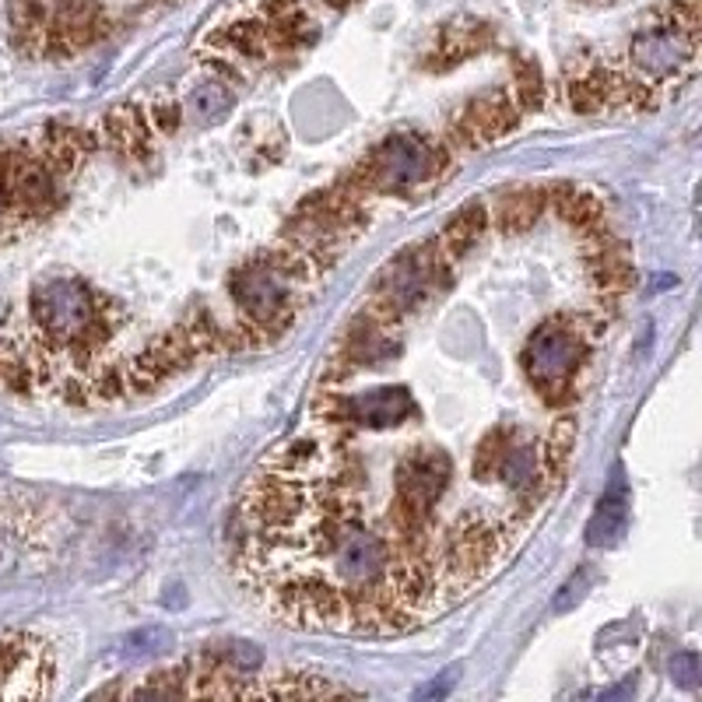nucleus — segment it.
<instances>
[{"mask_svg": "<svg viewBox=\"0 0 702 702\" xmlns=\"http://www.w3.org/2000/svg\"><path fill=\"white\" fill-rule=\"evenodd\" d=\"M116 702H362L327 678L281 671L246 674L233 660L194 657L137 681Z\"/></svg>", "mask_w": 702, "mask_h": 702, "instance_id": "obj_1", "label": "nucleus"}, {"mask_svg": "<svg viewBox=\"0 0 702 702\" xmlns=\"http://www.w3.org/2000/svg\"><path fill=\"white\" fill-rule=\"evenodd\" d=\"M29 317L39 341L89 365L116 330L113 302L81 278H50L32 288Z\"/></svg>", "mask_w": 702, "mask_h": 702, "instance_id": "obj_2", "label": "nucleus"}, {"mask_svg": "<svg viewBox=\"0 0 702 702\" xmlns=\"http://www.w3.org/2000/svg\"><path fill=\"white\" fill-rule=\"evenodd\" d=\"M605 323L608 317L597 313H566L548 317L530 330L520 351V369L548 407H569L576 401V373L584 369Z\"/></svg>", "mask_w": 702, "mask_h": 702, "instance_id": "obj_3", "label": "nucleus"}, {"mask_svg": "<svg viewBox=\"0 0 702 702\" xmlns=\"http://www.w3.org/2000/svg\"><path fill=\"white\" fill-rule=\"evenodd\" d=\"M450 169V144L429 137V134H415V131H401L383 137L373 152H369L355 169H348L338 183L355 194L362 200H376V197H394V194H407L436 183L443 173Z\"/></svg>", "mask_w": 702, "mask_h": 702, "instance_id": "obj_4", "label": "nucleus"}, {"mask_svg": "<svg viewBox=\"0 0 702 702\" xmlns=\"http://www.w3.org/2000/svg\"><path fill=\"white\" fill-rule=\"evenodd\" d=\"M365 225H369V200L348 194L341 183H334V187L317 190L313 197L299 204L292 218L285 221L281 242L306 254L327 275L348 246L359 239Z\"/></svg>", "mask_w": 702, "mask_h": 702, "instance_id": "obj_5", "label": "nucleus"}, {"mask_svg": "<svg viewBox=\"0 0 702 702\" xmlns=\"http://www.w3.org/2000/svg\"><path fill=\"white\" fill-rule=\"evenodd\" d=\"M453 281V267L440 257L436 239L415 242L390 257V264L373 278V292H369L365 313H373L383 323H401L415 309L432 302L440 292H446Z\"/></svg>", "mask_w": 702, "mask_h": 702, "instance_id": "obj_6", "label": "nucleus"}, {"mask_svg": "<svg viewBox=\"0 0 702 702\" xmlns=\"http://www.w3.org/2000/svg\"><path fill=\"white\" fill-rule=\"evenodd\" d=\"M516 527L513 520H499V516H478L467 513L450 527L446 545H440V584H443V601H453L457 593H467L478 587L488 572H495L509 548L516 545Z\"/></svg>", "mask_w": 702, "mask_h": 702, "instance_id": "obj_7", "label": "nucleus"}, {"mask_svg": "<svg viewBox=\"0 0 702 702\" xmlns=\"http://www.w3.org/2000/svg\"><path fill=\"white\" fill-rule=\"evenodd\" d=\"M229 299L239 320H250L254 327H260L267 344H271L296 323L302 309V288L278 275L275 264L264 254H257L254 260H242L229 275Z\"/></svg>", "mask_w": 702, "mask_h": 702, "instance_id": "obj_8", "label": "nucleus"}, {"mask_svg": "<svg viewBox=\"0 0 702 702\" xmlns=\"http://www.w3.org/2000/svg\"><path fill=\"white\" fill-rule=\"evenodd\" d=\"M419 415V404L407 386H373L365 394L341 398L327 394L317 401V419L330 429V436L344 440V432H383L398 429Z\"/></svg>", "mask_w": 702, "mask_h": 702, "instance_id": "obj_9", "label": "nucleus"}, {"mask_svg": "<svg viewBox=\"0 0 702 702\" xmlns=\"http://www.w3.org/2000/svg\"><path fill=\"white\" fill-rule=\"evenodd\" d=\"M64 176H56L50 165L32 148H11L8 158V204L11 215L22 221L47 218L64 200Z\"/></svg>", "mask_w": 702, "mask_h": 702, "instance_id": "obj_10", "label": "nucleus"}, {"mask_svg": "<svg viewBox=\"0 0 702 702\" xmlns=\"http://www.w3.org/2000/svg\"><path fill=\"white\" fill-rule=\"evenodd\" d=\"M695 35L685 32L674 22H660L653 29H643L632 35L629 43V64L636 68L643 85H660V81H671L681 74L695 56Z\"/></svg>", "mask_w": 702, "mask_h": 702, "instance_id": "obj_11", "label": "nucleus"}, {"mask_svg": "<svg viewBox=\"0 0 702 702\" xmlns=\"http://www.w3.org/2000/svg\"><path fill=\"white\" fill-rule=\"evenodd\" d=\"M580 239H584V257H587V271L593 281L597 302L605 306V313H611L618 299L632 288V278H636L632 257L626 250V242L618 239L608 225H601V229H593Z\"/></svg>", "mask_w": 702, "mask_h": 702, "instance_id": "obj_12", "label": "nucleus"}, {"mask_svg": "<svg viewBox=\"0 0 702 702\" xmlns=\"http://www.w3.org/2000/svg\"><path fill=\"white\" fill-rule=\"evenodd\" d=\"M516 123H520V110L513 106L506 89L485 92L482 99H471L467 106L453 116L450 137L461 148H485V144L506 137Z\"/></svg>", "mask_w": 702, "mask_h": 702, "instance_id": "obj_13", "label": "nucleus"}, {"mask_svg": "<svg viewBox=\"0 0 702 702\" xmlns=\"http://www.w3.org/2000/svg\"><path fill=\"white\" fill-rule=\"evenodd\" d=\"M398 355V338H394V327L376 320L373 313H362L355 317V323H351L344 330L341 338V348H338V359H334V369L338 373H327V383L330 380H344L351 376L355 369H376L383 362H390Z\"/></svg>", "mask_w": 702, "mask_h": 702, "instance_id": "obj_14", "label": "nucleus"}, {"mask_svg": "<svg viewBox=\"0 0 702 702\" xmlns=\"http://www.w3.org/2000/svg\"><path fill=\"white\" fill-rule=\"evenodd\" d=\"M545 187V204L548 211L559 215L569 229H576V236H587L593 229H601V225H608V211H605V200L576 187V183L569 179H555V183H541Z\"/></svg>", "mask_w": 702, "mask_h": 702, "instance_id": "obj_15", "label": "nucleus"}, {"mask_svg": "<svg viewBox=\"0 0 702 702\" xmlns=\"http://www.w3.org/2000/svg\"><path fill=\"white\" fill-rule=\"evenodd\" d=\"M92 148H95V134L71 127V123H50V127L39 131L32 152L43 158L56 176L68 179L78 173V165L92 155Z\"/></svg>", "mask_w": 702, "mask_h": 702, "instance_id": "obj_16", "label": "nucleus"}, {"mask_svg": "<svg viewBox=\"0 0 702 702\" xmlns=\"http://www.w3.org/2000/svg\"><path fill=\"white\" fill-rule=\"evenodd\" d=\"M488 229H492V208L485 200H467L464 208L443 225V233L436 236V250L453 267L488 236Z\"/></svg>", "mask_w": 702, "mask_h": 702, "instance_id": "obj_17", "label": "nucleus"}, {"mask_svg": "<svg viewBox=\"0 0 702 702\" xmlns=\"http://www.w3.org/2000/svg\"><path fill=\"white\" fill-rule=\"evenodd\" d=\"M99 141L113 148L123 158H144L152 148V127H148V116H144L141 106L127 102V106H116L113 113H106L99 127Z\"/></svg>", "mask_w": 702, "mask_h": 702, "instance_id": "obj_18", "label": "nucleus"}, {"mask_svg": "<svg viewBox=\"0 0 702 702\" xmlns=\"http://www.w3.org/2000/svg\"><path fill=\"white\" fill-rule=\"evenodd\" d=\"M548 211L545 204V187L538 183H527V187H516L509 190L499 204H495L492 211V225H499V233H509V236H524L530 233L534 225L541 221V215Z\"/></svg>", "mask_w": 702, "mask_h": 702, "instance_id": "obj_19", "label": "nucleus"}, {"mask_svg": "<svg viewBox=\"0 0 702 702\" xmlns=\"http://www.w3.org/2000/svg\"><path fill=\"white\" fill-rule=\"evenodd\" d=\"M626 509H629V488L622 471H615V478L608 485V492L601 495V503H597L590 524H587V541L593 548H608L622 538L626 530Z\"/></svg>", "mask_w": 702, "mask_h": 702, "instance_id": "obj_20", "label": "nucleus"}, {"mask_svg": "<svg viewBox=\"0 0 702 702\" xmlns=\"http://www.w3.org/2000/svg\"><path fill=\"white\" fill-rule=\"evenodd\" d=\"M572 446H576V419L562 415L555 419L545 432V440L538 446V467H541V482L548 488H555V482L562 478L569 457H572Z\"/></svg>", "mask_w": 702, "mask_h": 702, "instance_id": "obj_21", "label": "nucleus"}, {"mask_svg": "<svg viewBox=\"0 0 702 702\" xmlns=\"http://www.w3.org/2000/svg\"><path fill=\"white\" fill-rule=\"evenodd\" d=\"M211 47H221L225 53L239 60H267L275 53L271 29L260 22H236L229 29H221L211 35Z\"/></svg>", "mask_w": 702, "mask_h": 702, "instance_id": "obj_22", "label": "nucleus"}, {"mask_svg": "<svg viewBox=\"0 0 702 702\" xmlns=\"http://www.w3.org/2000/svg\"><path fill=\"white\" fill-rule=\"evenodd\" d=\"M236 106V92L225 78H204L187 92V110L200 123H215Z\"/></svg>", "mask_w": 702, "mask_h": 702, "instance_id": "obj_23", "label": "nucleus"}, {"mask_svg": "<svg viewBox=\"0 0 702 702\" xmlns=\"http://www.w3.org/2000/svg\"><path fill=\"white\" fill-rule=\"evenodd\" d=\"M485 35H482V25H471V29H446L440 35V47L432 50L429 64L432 68H453L457 60L471 56L474 50H482Z\"/></svg>", "mask_w": 702, "mask_h": 702, "instance_id": "obj_24", "label": "nucleus"}, {"mask_svg": "<svg viewBox=\"0 0 702 702\" xmlns=\"http://www.w3.org/2000/svg\"><path fill=\"white\" fill-rule=\"evenodd\" d=\"M509 99H513V106L524 113H534V110H541V102H545V81H541V71L530 64V60H516L513 64V85L506 89Z\"/></svg>", "mask_w": 702, "mask_h": 702, "instance_id": "obj_25", "label": "nucleus"}, {"mask_svg": "<svg viewBox=\"0 0 702 702\" xmlns=\"http://www.w3.org/2000/svg\"><path fill=\"white\" fill-rule=\"evenodd\" d=\"M513 440H516L513 429H492V432H485L478 450H474V467H471L474 478H478V482H492L495 471H499V464H503V457H506V450L513 446Z\"/></svg>", "mask_w": 702, "mask_h": 702, "instance_id": "obj_26", "label": "nucleus"}, {"mask_svg": "<svg viewBox=\"0 0 702 702\" xmlns=\"http://www.w3.org/2000/svg\"><path fill=\"white\" fill-rule=\"evenodd\" d=\"M144 116H148V127L158 131V134H176L179 123H183V106L176 99H158L152 110H144Z\"/></svg>", "mask_w": 702, "mask_h": 702, "instance_id": "obj_27", "label": "nucleus"}, {"mask_svg": "<svg viewBox=\"0 0 702 702\" xmlns=\"http://www.w3.org/2000/svg\"><path fill=\"white\" fill-rule=\"evenodd\" d=\"M671 678L681 689H695L699 685V657L695 653H678L671 660Z\"/></svg>", "mask_w": 702, "mask_h": 702, "instance_id": "obj_28", "label": "nucleus"}, {"mask_svg": "<svg viewBox=\"0 0 702 702\" xmlns=\"http://www.w3.org/2000/svg\"><path fill=\"white\" fill-rule=\"evenodd\" d=\"M457 668H453V671H443V674H436V678H432L429 681V685H422L419 689V695H415V702H443L450 692H453V681H457Z\"/></svg>", "mask_w": 702, "mask_h": 702, "instance_id": "obj_29", "label": "nucleus"}, {"mask_svg": "<svg viewBox=\"0 0 702 702\" xmlns=\"http://www.w3.org/2000/svg\"><path fill=\"white\" fill-rule=\"evenodd\" d=\"M8 158H11V148H0V225H4V218L11 215V204H8Z\"/></svg>", "mask_w": 702, "mask_h": 702, "instance_id": "obj_30", "label": "nucleus"}, {"mask_svg": "<svg viewBox=\"0 0 702 702\" xmlns=\"http://www.w3.org/2000/svg\"><path fill=\"white\" fill-rule=\"evenodd\" d=\"M636 699V678H629V681H622V689H611V692H605L597 702H632Z\"/></svg>", "mask_w": 702, "mask_h": 702, "instance_id": "obj_31", "label": "nucleus"}]
</instances>
